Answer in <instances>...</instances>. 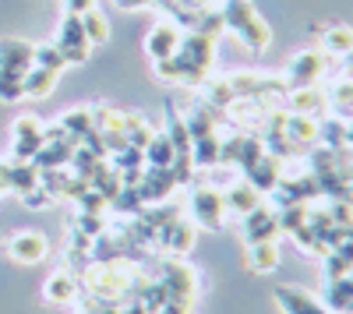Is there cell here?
<instances>
[{
  "instance_id": "6da1fadb",
  "label": "cell",
  "mask_w": 353,
  "mask_h": 314,
  "mask_svg": "<svg viewBox=\"0 0 353 314\" xmlns=\"http://www.w3.org/2000/svg\"><path fill=\"white\" fill-rule=\"evenodd\" d=\"M219 18H223V28H230L251 53H265L272 46V32L265 18L254 11L251 0H223L219 4Z\"/></svg>"
},
{
  "instance_id": "7a4b0ae2",
  "label": "cell",
  "mask_w": 353,
  "mask_h": 314,
  "mask_svg": "<svg viewBox=\"0 0 353 314\" xmlns=\"http://www.w3.org/2000/svg\"><path fill=\"white\" fill-rule=\"evenodd\" d=\"M159 282H163V290H166V300L173 304H184L191 307L194 297H198V275L188 262L181 258H166L159 262Z\"/></svg>"
},
{
  "instance_id": "3957f363",
  "label": "cell",
  "mask_w": 353,
  "mask_h": 314,
  "mask_svg": "<svg viewBox=\"0 0 353 314\" xmlns=\"http://www.w3.org/2000/svg\"><path fill=\"white\" fill-rule=\"evenodd\" d=\"M329 71V53L325 50H301L293 61L286 64V92L290 89H307V85H318L321 78H325Z\"/></svg>"
},
{
  "instance_id": "277c9868",
  "label": "cell",
  "mask_w": 353,
  "mask_h": 314,
  "mask_svg": "<svg viewBox=\"0 0 353 314\" xmlns=\"http://www.w3.org/2000/svg\"><path fill=\"white\" fill-rule=\"evenodd\" d=\"M226 85L233 89V96H237V99H279V96H286L283 74L237 71V74H226Z\"/></svg>"
},
{
  "instance_id": "5b68a950",
  "label": "cell",
  "mask_w": 353,
  "mask_h": 314,
  "mask_svg": "<svg viewBox=\"0 0 353 314\" xmlns=\"http://www.w3.org/2000/svg\"><path fill=\"white\" fill-rule=\"evenodd\" d=\"M188 212H191V219L201 226V230H219L223 219H226L223 191H216V187H209V184L194 187L191 198H188Z\"/></svg>"
},
{
  "instance_id": "8992f818",
  "label": "cell",
  "mask_w": 353,
  "mask_h": 314,
  "mask_svg": "<svg viewBox=\"0 0 353 314\" xmlns=\"http://www.w3.org/2000/svg\"><path fill=\"white\" fill-rule=\"evenodd\" d=\"M43 141H46V124L36 117V113H21V117L14 121L11 127V152L18 163H32L36 152L43 149Z\"/></svg>"
},
{
  "instance_id": "52a82bcc",
  "label": "cell",
  "mask_w": 353,
  "mask_h": 314,
  "mask_svg": "<svg viewBox=\"0 0 353 314\" xmlns=\"http://www.w3.org/2000/svg\"><path fill=\"white\" fill-rule=\"evenodd\" d=\"M53 46L64 53V61H68V64H85V61H88V53H92V46H88V39H85L81 14H71V11L64 14V21H61V32H57Z\"/></svg>"
},
{
  "instance_id": "ba28073f",
  "label": "cell",
  "mask_w": 353,
  "mask_h": 314,
  "mask_svg": "<svg viewBox=\"0 0 353 314\" xmlns=\"http://www.w3.org/2000/svg\"><path fill=\"white\" fill-rule=\"evenodd\" d=\"M329 92L321 89V85H307V89H290L286 96H283V109L286 113H304V117H314V121H321V117H329Z\"/></svg>"
},
{
  "instance_id": "9c48e42d",
  "label": "cell",
  "mask_w": 353,
  "mask_h": 314,
  "mask_svg": "<svg viewBox=\"0 0 353 314\" xmlns=\"http://www.w3.org/2000/svg\"><path fill=\"white\" fill-rule=\"evenodd\" d=\"M181 187L176 184V177H173V169L166 166V169H159V166H145V174H141V180H138V198H141V205H159V202H166V198Z\"/></svg>"
},
{
  "instance_id": "30bf717a",
  "label": "cell",
  "mask_w": 353,
  "mask_h": 314,
  "mask_svg": "<svg viewBox=\"0 0 353 314\" xmlns=\"http://www.w3.org/2000/svg\"><path fill=\"white\" fill-rule=\"evenodd\" d=\"M50 251V240L39 233V230H18L11 240H8V258H14L18 265H36L46 258Z\"/></svg>"
},
{
  "instance_id": "8fae6325",
  "label": "cell",
  "mask_w": 353,
  "mask_h": 314,
  "mask_svg": "<svg viewBox=\"0 0 353 314\" xmlns=\"http://www.w3.org/2000/svg\"><path fill=\"white\" fill-rule=\"evenodd\" d=\"M184 39V28L176 25V21H159L149 39H145V53H149V61L159 64V61H170V56L176 53V46H181Z\"/></svg>"
},
{
  "instance_id": "7c38bea8",
  "label": "cell",
  "mask_w": 353,
  "mask_h": 314,
  "mask_svg": "<svg viewBox=\"0 0 353 314\" xmlns=\"http://www.w3.org/2000/svg\"><path fill=\"white\" fill-rule=\"evenodd\" d=\"M191 244H194V226L184 222V219H173V222H166V226L156 230V247L166 251L170 258H184V254L191 251Z\"/></svg>"
},
{
  "instance_id": "4fadbf2b",
  "label": "cell",
  "mask_w": 353,
  "mask_h": 314,
  "mask_svg": "<svg viewBox=\"0 0 353 314\" xmlns=\"http://www.w3.org/2000/svg\"><path fill=\"white\" fill-rule=\"evenodd\" d=\"M279 216L269 205H254L244 216V240L248 244H261V240H279Z\"/></svg>"
},
{
  "instance_id": "5bb4252c",
  "label": "cell",
  "mask_w": 353,
  "mask_h": 314,
  "mask_svg": "<svg viewBox=\"0 0 353 314\" xmlns=\"http://www.w3.org/2000/svg\"><path fill=\"white\" fill-rule=\"evenodd\" d=\"M32 64H36V46L28 39H18V36L0 39V67H4V71L25 74Z\"/></svg>"
},
{
  "instance_id": "9a60e30c",
  "label": "cell",
  "mask_w": 353,
  "mask_h": 314,
  "mask_svg": "<svg viewBox=\"0 0 353 314\" xmlns=\"http://www.w3.org/2000/svg\"><path fill=\"white\" fill-rule=\"evenodd\" d=\"M244 180H248L258 194H272V191H276V184L283 180V159H276V156L265 152V156L248 169V174H244Z\"/></svg>"
},
{
  "instance_id": "2e32d148",
  "label": "cell",
  "mask_w": 353,
  "mask_h": 314,
  "mask_svg": "<svg viewBox=\"0 0 353 314\" xmlns=\"http://www.w3.org/2000/svg\"><path fill=\"white\" fill-rule=\"evenodd\" d=\"M276 304L283 307V314H332L321 300H314L297 286H276Z\"/></svg>"
},
{
  "instance_id": "e0dca14e",
  "label": "cell",
  "mask_w": 353,
  "mask_h": 314,
  "mask_svg": "<svg viewBox=\"0 0 353 314\" xmlns=\"http://www.w3.org/2000/svg\"><path fill=\"white\" fill-rule=\"evenodd\" d=\"M286 138L307 156L318 145V121L304 117V113H286Z\"/></svg>"
},
{
  "instance_id": "ac0fdd59",
  "label": "cell",
  "mask_w": 353,
  "mask_h": 314,
  "mask_svg": "<svg viewBox=\"0 0 353 314\" xmlns=\"http://www.w3.org/2000/svg\"><path fill=\"white\" fill-rule=\"evenodd\" d=\"M81 297V286H78V275L71 269H61L46 279V300L50 304H74Z\"/></svg>"
},
{
  "instance_id": "d6986e66",
  "label": "cell",
  "mask_w": 353,
  "mask_h": 314,
  "mask_svg": "<svg viewBox=\"0 0 353 314\" xmlns=\"http://www.w3.org/2000/svg\"><path fill=\"white\" fill-rule=\"evenodd\" d=\"M223 205H226V216H230V212L248 216L254 205H261V194H258L248 180H237L233 187H226V194H223Z\"/></svg>"
},
{
  "instance_id": "ffe728a7",
  "label": "cell",
  "mask_w": 353,
  "mask_h": 314,
  "mask_svg": "<svg viewBox=\"0 0 353 314\" xmlns=\"http://www.w3.org/2000/svg\"><path fill=\"white\" fill-rule=\"evenodd\" d=\"M170 145H173V156H191V134H188V124H184V113L176 106H166V131Z\"/></svg>"
},
{
  "instance_id": "44dd1931",
  "label": "cell",
  "mask_w": 353,
  "mask_h": 314,
  "mask_svg": "<svg viewBox=\"0 0 353 314\" xmlns=\"http://www.w3.org/2000/svg\"><path fill=\"white\" fill-rule=\"evenodd\" d=\"M4 184H8V191H14V194H25V191H32L36 184H39V169H36V163H8L4 166Z\"/></svg>"
},
{
  "instance_id": "7402d4cb",
  "label": "cell",
  "mask_w": 353,
  "mask_h": 314,
  "mask_svg": "<svg viewBox=\"0 0 353 314\" xmlns=\"http://www.w3.org/2000/svg\"><path fill=\"white\" fill-rule=\"evenodd\" d=\"M353 272V237L339 240L329 254H325V282L329 279H343Z\"/></svg>"
},
{
  "instance_id": "603a6c76",
  "label": "cell",
  "mask_w": 353,
  "mask_h": 314,
  "mask_svg": "<svg viewBox=\"0 0 353 314\" xmlns=\"http://www.w3.org/2000/svg\"><path fill=\"white\" fill-rule=\"evenodd\" d=\"M57 78H61V74H53V71L32 64V67L25 71V78H21V89H25L28 99H46V96L57 89Z\"/></svg>"
},
{
  "instance_id": "cb8c5ba5",
  "label": "cell",
  "mask_w": 353,
  "mask_h": 314,
  "mask_svg": "<svg viewBox=\"0 0 353 314\" xmlns=\"http://www.w3.org/2000/svg\"><path fill=\"white\" fill-rule=\"evenodd\" d=\"M191 163H194V169H212V166H219V131L191 141Z\"/></svg>"
},
{
  "instance_id": "d4e9b609",
  "label": "cell",
  "mask_w": 353,
  "mask_h": 314,
  "mask_svg": "<svg viewBox=\"0 0 353 314\" xmlns=\"http://www.w3.org/2000/svg\"><path fill=\"white\" fill-rule=\"evenodd\" d=\"M276 265H279V244L276 240L248 244V269L251 272H272Z\"/></svg>"
},
{
  "instance_id": "484cf974",
  "label": "cell",
  "mask_w": 353,
  "mask_h": 314,
  "mask_svg": "<svg viewBox=\"0 0 353 314\" xmlns=\"http://www.w3.org/2000/svg\"><path fill=\"white\" fill-rule=\"evenodd\" d=\"M88 187H96V191L106 198V205H113V202H117V194L124 191V184H121V174H117V169H110V166H106V159L99 163V169L92 174Z\"/></svg>"
},
{
  "instance_id": "4316f807",
  "label": "cell",
  "mask_w": 353,
  "mask_h": 314,
  "mask_svg": "<svg viewBox=\"0 0 353 314\" xmlns=\"http://www.w3.org/2000/svg\"><path fill=\"white\" fill-rule=\"evenodd\" d=\"M350 304H353V279H350V275L329 279V286H325V307H329L332 314H343Z\"/></svg>"
},
{
  "instance_id": "83f0119b",
  "label": "cell",
  "mask_w": 353,
  "mask_h": 314,
  "mask_svg": "<svg viewBox=\"0 0 353 314\" xmlns=\"http://www.w3.org/2000/svg\"><path fill=\"white\" fill-rule=\"evenodd\" d=\"M61 127H64V134H68V138L81 141L88 131H96V127H92V106H78V109H68L64 117H61Z\"/></svg>"
},
{
  "instance_id": "f1b7e54d",
  "label": "cell",
  "mask_w": 353,
  "mask_h": 314,
  "mask_svg": "<svg viewBox=\"0 0 353 314\" xmlns=\"http://www.w3.org/2000/svg\"><path fill=\"white\" fill-rule=\"evenodd\" d=\"M81 28H85L88 46H103V43L110 39V21H106V14H103L99 8H92V11L81 14Z\"/></svg>"
},
{
  "instance_id": "f546056e",
  "label": "cell",
  "mask_w": 353,
  "mask_h": 314,
  "mask_svg": "<svg viewBox=\"0 0 353 314\" xmlns=\"http://www.w3.org/2000/svg\"><path fill=\"white\" fill-rule=\"evenodd\" d=\"M321 43H325V53H329V56H346V53L353 50V28L332 25V28H325V32H321Z\"/></svg>"
},
{
  "instance_id": "4dcf8cb0",
  "label": "cell",
  "mask_w": 353,
  "mask_h": 314,
  "mask_svg": "<svg viewBox=\"0 0 353 314\" xmlns=\"http://www.w3.org/2000/svg\"><path fill=\"white\" fill-rule=\"evenodd\" d=\"M145 166H159V169H166L170 163H173V145H170V138L166 134H152V141L145 145Z\"/></svg>"
},
{
  "instance_id": "1f68e13d",
  "label": "cell",
  "mask_w": 353,
  "mask_h": 314,
  "mask_svg": "<svg viewBox=\"0 0 353 314\" xmlns=\"http://www.w3.org/2000/svg\"><path fill=\"white\" fill-rule=\"evenodd\" d=\"M152 127L145 124V117H138V113H128V145H134V149H141L145 152V145L152 141Z\"/></svg>"
},
{
  "instance_id": "d6a6232c",
  "label": "cell",
  "mask_w": 353,
  "mask_h": 314,
  "mask_svg": "<svg viewBox=\"0 0 353 314\" xmlns=\"http://www.w3.org/2000/svg\"><path fill=\"white\" fill-rule=\"evenodd\" d=\"M36 67H46L53 74H61L68 67V61H64V53L57 50L53 43H43V46H36Z\"/></svg>"
},
{
  "instance_id": "836d02e7",
  "label": "cell",
  "mask_w": 353,
  "mask_h": 314,
  "mask_svg": "<svg viewBox=\"0 0 353 314\" xmlns=\"http://www.w3.org/2000/svg\"><path fill=\"white\" fill-rule=\"evenodd\" d=\"M21 78H25V74H14V71L0 67V103H18V99H25Z\"/></svg>"
},
{
  "instance_id": "e575fe53",
  "label": "cell",
  "mask_w": 353,
  "mask_h": 314,
  "mask_svg": "<svg viewBox=\"0 0 353 314\" xmlns=\"http://www.w3.org/2000/svg\"><path fill=\"white\" fill-rule=\"evenodd\" d=\"M74 205H78V212H88V216H106V198L96 191V187H85L78 198H74Z\"/></svg>"
},
{
  "instance_id": "d590c367",
  "label": "cell",
  "mask_w": 353,
  "mask_h": 314,
  "mask_svg": "<svg viewBox=\"0 0 353 314\" xmlns=\"http://www.w3.org/2000/svg\"><path fill=\"white\" fill-rule=\"evenodd\" d=\"M74 230L96 240L99 233H106V230H110V226H106V216H88V212H78V219H74Z\"/></svg>"
},
{
  "instance_id": "8d00e7d4",
  "label": "cell",
  "mask_w": 353,
  "mask_h": 314,
  "mask_svg": "<svg viewBox=\"0 0 353 314\" xmlns=\"http://www.w3.org/2000/svg\"><path fill=\"white\" fill-rule=\"evenodd\" d=\"M325 92H329V103L332 106H353V78L336 81L332 89H325Z\"/></svg>"
},
{
  "instance_id": "74e56055",
  "label": "cell",
  "mask_w": 353,
  "mask_h": 314,
  "mask_svg": "<svg viewBox=\"0 0 353 314\" xmlns=\"http://www.w3.org/2000/svg\"><path fill=\"white\" fill-rule=\"evenodd\" d=\"M21 198V205H28V209H46V205H53V194L43 187V184H36L32 191H25V194H18Z\"/></svg>"
},
{
  "instance_id": "f35d334b",
  "label": "cell",
  "mask_w": 353,
  "mask_h": 314,
  "mask_svg": "<svg viewBox=\"0 0 353 314\" xmlns=\"http://www.w3.org/2000/svg\"><path fill=\"white\" fill-rule=\"evenodd\" d=\"M74 314H124V311H121V304H110V300H92V297H85V304H81Z\"/></svg>"
},
{
  "instance_id": "ab89813d",
  "label": "cell",
  "mask_w": 353,
  "mask_h": 314,
  "mask_svg": "<svg viewBox=\"0 0 353 314\" xmlns=\"http://www.w3.org/2000/svg\"><path fill=\"white\" fill-rule=\"evenodd\" d=\"M64 4H68L71 14H85V11H92V8H96V0H64Z\"/></svg>"
},
{
  "instance_id": "60d3db41",
  "label": "cell",
  "mask_w": 353,
  "mask_h": 314,
  "mask_svg": "<svg viewBox=\"0 0 353 314\" xmlns=\"http://www.w3.org/2000/svg\"><path fill=\"white\" fill-rule=\"evenodd\" d=\"M156 314H191V307H184V304H173V300H166Z\"/></svg>"
},
{
  "instance_id": "b9f144b4",
  "label": "cell",
  "mask_w": 353,
  "mask_h": 314,
  "mask_svg": "<svg viewBox=\"0 0 353 314\" xmlns=\"http://www.w3.org/2000/svg\"><path fill=\"white\" fill-rule=\"evenodd\" d=\"M152 0H117V8H124V11H134V8H149Z\"/></svg>"
},
{
  "instance_id": "7bdbcfd3",
  "label": "cell",
  "mask_w": 353,
  "mask_h": 314,
  "mask_svg": "<svg viewBox=\"0 0 353 314\" xmlns=\"http://www.w3.org/2000/svg\"><path fill=\"white\" fill-rule=\"evenodd\" d=\"M343 71H346V78H353V50L343 56Z\"/></svg>"
},
{
  "instance_id": "ee69618b",
  "label": "cell",
  "mask_w": 353,
  "mask_h": 314,
  "mask_svg": "<svg viewBox=\"0 0 353 314\" xmlns=\"http://www.w3.org/2000/svg\"><path fill=\"white\" fill-rule=\"evenodd\" d=\"M346 149H353V121H350V127H346Z\"/></svg>"
},
{
  "instance_id": "f6af8a7d",
  "label": "cell",
  "mask_w": 353,
  "mask_h": 314,
  "mask_svg": "<svg viewBox=\"0 0 353 314\" xmlns=\"http://www.w3.org/2000/svg\"><path fill=\"white\" fill-rule=\"evenodd\" d=\"M346 174H350V180H353V159L346 163Z\"/></svg>"
}]
</instances>
